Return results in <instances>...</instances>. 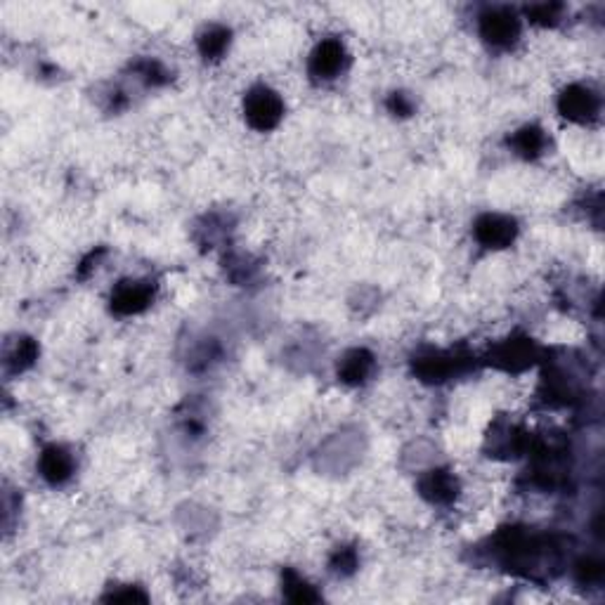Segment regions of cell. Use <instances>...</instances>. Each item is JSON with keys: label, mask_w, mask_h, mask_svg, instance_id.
I'll return each mask as SVG.
<instances>
[{"label": "cell", "mask_w": 605, "mask_h": 605, "mask_svg": "<svg viewBox=\"0 0 605 605\" xmlns=\"http://www.w3.org/2000/svg\"><path fill=\"white\" fill-rule=\"evenodd\" d=\"M244 112L249 123H251L256 131H270V128H275L277 123L282 121L284 102L270 88H253V91L246 95Z\"/></svg>", "instance_id": "1"}, {"label": "cell", "mask_w": 605, "mask_h": 605, "mask_svg": "<svg viewBox=\"0 0 605 605\" xmlns=\"http://www.w3.org/2000/svg\"><path fill=\"white\" fill-rule=\"evenodd\" d=\"M561 114L575 123H589L599 116L600 100L589 85H570L568 91L561 95Z\"/></svg>", "instance_id": "2"}, {"label": "cell", "mask_w": 605, "mask_h": 605, "mask_svg": "<svg viewBox=\"0 0 605 605\" xmlns=\"http://www.w3.org/2000/svg\"><path fill=\"white\" fill-rule=\"evenodd\" d=\"M480 34L492 45H509L521 34V19L509 10H492L480 19Z\"/></svg>", "instance_id": "3"}, {"label": "cell", "mask_w": 605, "mask_h": 605, "mask_svg": "<svg viewBox=\"0 0 605 605\" xmlns=\"http://www.w3.org/2000/svg\"><path fill=\"white\" fill-rule=\"evenodd\" d=\"M346 64V50L338 41L319 43L317 50L310 57V73L319 81H331L343 72Z\"/></svg>", "instance_id": "4"}, {"label": "cell", "mask_w": 605, "mask_h": 605, "mask_svg": "<svg viewBox=\"0 0 605 605\" xmlns=\"http://www.w3.org/2000/svg\"><path fill=\"white\" fill-rule=\"evenodd\" d=\"M475 237L487 249H503L515 237V225L506 216H485L475 225Z\"/></svg>", "instance_id": "5"}, {"label": "cell", "mask_w": 605, "mask_h": 605, "mask_svg": "<svg viewBox=\"0 0 605 605\" xmlns=\"http://www.w3.org/2000/svg\"><path fill=\"white\" fill-rule=\"evenodd\" d=\"M151 300V288L147 282H123L112 296V303L123 315H132L147 307Z\"/></svg>", "instance_id": "6"}, {"label": "cell", "mask_w": 605, "mask_h": 605, "mask_svg": "<svg viewBox=\"0 0 605 605\" xmlns=\"http://www.w3.org/2000/svg\"><path fill=\"white\" fill-rule=\"evenodd\" d=\"M73 471L72 454L62 447H48L41 456V475L50 483H64Z\"/></svg>", "instance_id": "7"}, {"label": "cell", "mask_w": 605, "mask_h": 605, "mask_svg": "<svg viewBox=\"0 0 605 605\" xmlns=\"http://www.w3.org/2000/svg\"><path fill=\"white\" fill-rule=\"evenodd\" d=\"M421 490H424V494L431 502H450L456 492V480L450 473H444V471H431L424 478V483H421Z\"/></svg>", "instance_id": "8"}, {"label": "cell", "mask_w": 605, "mask_h": 605, "mask_svg": "<svg viewBox=\"0 0 605 605\" xmlns=\"http://www.w3.org/2000/svg\"><path fill=\"white\" fill-rule=\"evenodd\" d=\"M374 369V360L372 355H366L365 350H355V353L346 355V360L341 365V374L343 381H348V384H362Z\"/></svg>", "instance_id": "9"}, {"label": "cell", "mask_w": 605, "mask_h": 605, "mask_svg": "<svg viewBox=\"0 0 605 605\" xmlns=\"http://www.w3.org/2000/svg\"><path fill=\"white\" fill-rule=\"evenodd\" d=\"M515 150L525 156H537L544 150V132L540 128H525L515 138Z\"/></svg>", "instance_id": "10"}, {"label": "cell", "mask_w": 605, "mask_h": 605, "mask_svg": "<svg viewBox=\"0 0 605 605\" xmlns=\"http://www.w3.org/2000/svg\"><path fill=\"white\" fill-rule=\"evenodd\" d=\"M228 43H229L228 31L213 26V29H209L204 36H201V53H204L206 57H218V54L225 53Z\"/></svg>", "instance_id": "11"}]
</instances>
